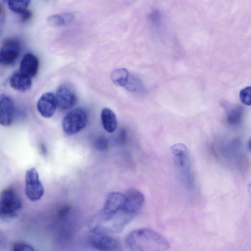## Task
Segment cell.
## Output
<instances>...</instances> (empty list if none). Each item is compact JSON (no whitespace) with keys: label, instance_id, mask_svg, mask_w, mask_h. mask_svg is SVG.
<instances>
[{"label":"cell","instance_id":"obj_1","mask_svg":"<svg viewBox=\"0 0 251 251\" xmlns=\"http://www.w3.org/2000/svg\"><path fill=\"white\" fill-rule=\"evenodd\" d=\"M126 243L131 251H165L170 248L165 238L149 228L131 232L126 238Z\"/></svg>","mask_w":251,"mask_h":251},{"label":"cell","instance_id":"obj_2","mask_svg":"<svg viewBox=\"0 0 251 251\" xmlns=\"http://www.w3.org/2000/svg\"><path fill=\"white\" fill-rule=\"evenodd\" d=\"M22 208L21 200L13 188L7 187L1 192L0 198L1 218L7 219L14 217Z\"/></svg>","mask_w":251,"mask_h":251},{"label":"cell","instance_id":"obj_3","mask_svg":"<svg viewBox=\"0 0 251 251\" xmlns=\"http://www.w3.org/2000/svg\"><path fill=\"white\" fill-rule=\"evenodd\" d=\"M171 151L175 156L177 168L182 179L188 186L192 184V175L188 151L182 143H176L171 147Z\"/></svg>","mask_w":251,"mask_h":251},{"label":"cell","instance_id":"obj_4","mask_svg":"<svg viewBox=\"0 0 251 251\" xmlns=\"http://www.w3.org/2000/svg\"><path fill=\"white\" fill-rule=\"evenodd\" d=\"M88 122V115L82 108H76L67 114L62 122L64 132L68 135H73L82 130Z\"/></svg>","mask_w":251,"mask_h":251},{"label":"cell","instance_id":"obj_5","mask_svg":"<svg viewBox=\"0 0 251 251\" xmlns=\"http://www.w3.org/2000/svg\"><path fill=\"white\" fill-rule=\"evenodd\" d=\"M25 192L27 198L33 201L39 200L44 194V186L35 168H31L26 171Z\"/></svg>","mask_w":251,"mask_h":251},{"label":"cell","instance_id":"obj_6","mask_svg":"<svg viewBox=\"0 0 251 251\" xmlns=\"http://www.w3.org/2000/svg\"><path fill=\"white\" fill-rule=\"evenodd\" d=\"M125 200V194L112 192L107 197L101 212L103 220L109 222L122 212Z\"/></svg>","mask_w":251,"mask_h":251},{"label":"cell","instance_id":"obj_7","mask_svg":"<svg viewBox=\"0 0 251 251\" xmlns=\"http://www.w3.org/2000/svg\"><path fill=\"white\" fill-rule=\"evenodd\" d=\"M21 49L18 39L10 37L2 42L0 50V62L1 64L8 66L13 64L19 57Z\"/></svg>","mask_w":251,"mask_h":251},{"label":"cell","instance_id":"obj_8","mask_svg":"<svg viewBox=\"0 0 251 251\" xmlns=\"http://www.w3.org/2000/svg\"><path fill=\"white\" fill-rule=\"evenodd\" d=\"M125 200L122 212L134 216L142 207L145 198L144 195L135 188L128 189L125 194Z\"/></svg>","mask_w":251,"mask_h":251},{"label":"cell","instance_id":"obj_9","mask_svg":"<svg viewBox=\"0 0 251 251\" xmlns=\"http://www.w3.org/2000/svg\"><path fill=\"white\" fill-rule=\"evenodd\" d=\"M88 242L92 248L99 251H120L119 243L113 238L99 232H94L88 238Z\"/></svg>","mask_w":251,"mask_h":251},{"label":"cell","instance_id":"obj_10","mask_svg":"<svg viewBox=\"0 0 251 251\" xmlns=\"http://www.w3.org/2000/svg\"><path fill=\"white\" fill-rule=\"evenodd\" d=\"M55 96L57 106L62 110L72 108L76 101L74 90L66 84H62L58 87Z\"/></svg>","mask_w":251,"mask_h":251},{"label":"cell","instance_id":"obj_11","mask_svg":"<svg viewBox=\"0 0 251 251\" xmlns=\"http://www.w3.org/2000/svg\"><path fill=\"white\" fill-rule=\"evenodd\" d=\"M57 103L55 96L51 92L42 94L37 103V109L46 118L51 117L55 113Z\"/></svg>","mask_w":251,"mask_h":251},{"label":"cell","instance_id":"obj_12","mask_svg":"<svg viewBox=\"0 0 251 251\" xmlns=\"http://www.w3.org/2000/svg\"><path fill=\"white\" fill-rule=\"evenodd\" d=\"M14 114V104L8 96L1 94L0 96V124L3 126H10Z\"/></svg>","mask_w":251,"mask_h":251},{"label":"cell","instance_id":"obj_13","mask_svg":"<svg viewBox=\"0 0 251 251\" xmlns=\"http://www.w3.org/2000/svg\"><path fill=\"white\" fill-rule=\"evenodd\" d=\"M39 69L38 58L31 53H26L23 57L20 65V72L30 78L34 76Z\"/></svg>","mask_w":251,"mask_h":251},{"label":"cell","instance_id":"obj_14","mask_svg":"<svg viewBox=\"0 0 251 251\" xmlns=\"http://www.w3.org/2000/svg\"><path fill=\"white\" fill-rule=\"evenodd\" d=\"M10 86L13 89L21 92H25L31 87V78L22 73L16 72L13 74L9 80Z\"/></svg>","mask_w":251,"mask_h":251},{"label":"cell","instance_id":"obj_15","mask_svg":"<svg viewBox=\"0 0 251 251\" xmlns=\"http://www.w3.org/2000/svg\"><path fill=\"white\" fill-rule=\"evenodd\" d=\"M102 126L107 132H113L117 128V121L114 112L109 108H103L101 113Z\"/></svg>","mask_w":251,"mask_h":251},{"label":"cell","instance_id":"obj_16","mask_svg":"<svg viewBox=\"0 0 251 251\" xmlns=\"http://www.w3.org/2000/svg\"><path fill=\"white\" fill-rule=\"evenodd\" d=\"M74 17V15L71 13H59L50 16L48 21L54 25L63 26L71 23Z\"/></svg>","mask_w":251,"mask_h":251},{"label":"cell","instance_id":"obj_17","mask_svg":"<svg viewBox=\"0 0 251 251\" xmlns=\"http://www.w3.org/2000/svg\"><path fill=\"white\" fill-rule=\"evenodd\" d=\"M130 77L128 71L125 68H119L113 71L111 74V79L115 84L125 87Z\"/></svg>","mask_w":251,"mask_h":251},{"label":"cell","instance_id":"obj_18","mask_svg":"<svg viewBox=\"0 0 251 251\" xmlns=\"http://www.w3.org/2000/svg\"><path fill=\"white\" fill-rule=\"evenodd\" d=\"M242 107L237 105L230 108L227 115L226 121L228 124L236 126L239 124L242 120L243 116Z\"/></svg>","mask_w":251,"mask_h":251},{"label":"cell","instance_id":"obj_19","mask_svg":"<svg viewBox=\"0 0 251 251\" xmlns=\"http://www.w3.org/2000/svg\"><path fill=\"white\" fill-rule=\"evenodd\" d=\"M9 8L17 14H21L27 9L29 4L30 0H7Z\"/></svg>","mask_w":251,"mask_h":251},{"label":"cell","instance_id":"obj_20","mask_svg":"<svg viewBox=\"0 0 251 251\" xmlns=\"http://www.w3.org/2000/svg\"><path fill=\"white\" fill-rule=\"evenodd\" d=\"M241 102L248 106H251V86H247L242 89L239 93Z\"/></svg>","mask_w":251,"mask_h":251},{"label":"cell","instance_id":"obj_21","mask_svg":"<svg viewBox=\"0 0 251 251\" xmlns=\"http://www.w3.org/2000/svg\"><path fill=\"white\" fill-rule=\"evenodd\" d=\"M141 85V83L138 78L130 75L128 81L125 87L129 91H136L140 89Z\"/></svg>","mask_w":251,"mask_h":251},{"label":"cell","instance_id":"obj_22","mask_svg":"<svg viewBox=\"0 0 251 251\" xmlns=\"http://www.w3.org/2000/svg\"><path fill=\"white\" fill-rule=\"evenodd\" d=\"M96 148L100 151H105L108 148L107 139L103 136L99 137L95 142Z\"/></svg>","mask_w":251,"mask_h":251},{"label":"cell","instance_id":"obj_23","mask_svg":"<svg viewBox=\"0 0 251 251\" xmlns=\"http://www.w3.org/2000/svg\"><path fill=\"white\" fill-rule=\"evenodd\" d=\"M13 251H35L33 247L25 243H16L13 246Z\"/></svg>","mask_w":251,"mask_h":251},{"label":"cell","instance_id":"obj_24","mask_svg":"<svg viewBox=\"0 0 251 251\" xmlns=\"http://www.w3.org/2000/svg\"><path fill=\"white\" fill-rule=\"evenodd\" d=\"M127 139V133L126 130L124 128H122L117 134L116 137V143L120 146L124 145Z\"/></svg>","mask_w":251,"mask_h":251},{"label":"cell","instance_id":"obj_25","mask_svg":"<svg viewBox=\"0 0 251 251\" xmlns=\"http://www.w3.org/2000/svg\"><path fill=\"white\" fill-rule=\"evenodd\" d=\"M20 16L21 21L23 22H25L31 18L32 16V13L29 10L26 9L23 13L20 14Z\"/></svg>","mask_w":251,"mask_h":251},{"label":"cell","instance_id":"obj_26","mask_svg":"<svg viewBox=\"0 0 251 251\" xmlns=\"http://www.w3.org/2000/svg\"><path fill=\"white\" fill-rule=\"evenodd\" d=\"M248 193L249 197V203L251 206V182L248 185Z\"/></svg>","mask_w":251,"mask_h":251},{"label":"cell","instance_id":"obj_27","mask_svg":"<svg viewBox=\"0 0 251 251\" xmlns=\"http://www.w3.org/2000/svg\"><path fill=\"white\" fill-rule=\"evenodd\" d=\"M249 147L250 150L251 151V138L249 143Z\"/></svg>","mask_w":251,"mask_h":251}]
</instances>
